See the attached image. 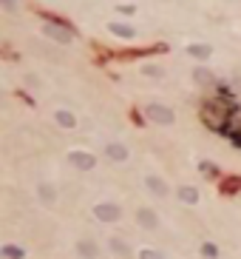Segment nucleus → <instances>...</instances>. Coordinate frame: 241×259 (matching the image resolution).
I'll return each instance as SVG.
<instances>
[{
    "instance_id": "nucleus-1",
    "label": "nucleus",
    "mask_w": 241,
    "mask_h": 259,
    "mask_svg": "<svg viewBox=\"0 0 241 259\" xmlns=\"http://www.w3.org/2000/svg\"><path fill=\"white\" fill-rule=\"evenodd\" d=\"M236 108L227 106L224 100H210V103H204L202 106V120H204V125L210 128V131H218V134H230V117Z\"/></svg>"
},
{
    "instance_id": "nucleus-2",
    "label": "nucleus",
    "mask_w": 241,
    "mask_h": 259,
    "mask_svg": "<svg viewBox=\"0 0 241 259\" xmlns=\"http://www.w3.org/2000/svg\"><path fill=\"white\" fill-rule=\"evenodd\" d=\"M145 117L156 125H173L176 123V111L164 103H148L145 106Z\"/></svg>"
},
{
    "instance_id": "nucleus-3",
    "label": "nucleus",
    "mask_w": 241,
    "mask_h": 259,
    "mask_svg": "<svg viewBox=\"0 0 241 259\" xmlns=\"http://www.w3.org/2000/svg\"><path fill=\"white\" fill-rule=\"evenodd\" d=\"M43 35L48 37V40H54V43H60V46H66V43L74 40V32H71L68 26L54 23V20H46V23H43Z\"/></svg>"
},
{
    "instance_id": "nucleus-4",
    "label": "nucleus",
    "mask_w": 241,
    "mask_h": 259,
    "mask_svg": "<svg viewBox=\"0 0 241 259\" xmlns=\"http://www.w3.org/2000/svg\"><path fill=\"white\" fill-rule=\"evenodd\" d=\"M68 165L77 171H91L96 165V157L91 151H82V148H74V151H68Z\"/></svg>"
},
{
    "instance_id": "nucleus-5",
    "label": "nucleus",
    "mask_w": 241,
    "mask_h": 259,
    "mask_svg": "<svg viewBox=\"0 0 241 259\" xmlns=\"http://www.w3.org/2000/svg\"><path fill=\"white\" fill-rule=\"evenodd\" d=\"M94 216L100 222H120L122 219V208L116 202H96L94 205Z\"/></svg>"
},
{
    "instance_id": "nucleus-6",
    "label": "nucleus",
    "mask_w": 241,
    "mask_h": 259,
    "mask_svg": "<svg viewBox=\"0 0 241 259\" xmlns=\"http://www.w3.org/2000/svg\"><path fill=\"white\" fill-rule=\"evenodd\" d=\"M145 188L154 194L156 199H168V197H170V188H168V182H164L159 174H148V177H145Z\"/></svg>"
},
{
    "instance_id": "nucleus-7",
    "label": "nucleus",
    "mask_w": 241,
    "mask_h": 259,
    "mask_svg": "<svg viewBox=\"0 0 241 259\" xmlns=\"http://www.w3.org/2000/svg\"><path fill=\"white\" fill-rule=\"evenodd\" d=\"M136 225L145 231H156L159 228V214L154 208H136Z\"/></svg>"
},
{
    "instance_id": "nucleus-8",
    "label": "nucleus",
    "mask_w": 241,
    "mask_h": 259,
    "mask_svg": "<svg viewBox=\"0 0 241 259\" xmlns=\"http://www.w3.org/2000/svg\"><path fill=\"white\" fill-rule=\"evenodd\" d=\"M54 123L60 125V128H66V131H74L77 128V114L71 108H57L54 111Z\"/></svg>"
},
{
    "instance_id": "nucleus-9",
    "label": "nucleus",
    "mask_w": 241,
    "mask_h": 259,
    "mask_svg": "<svg viewBox=\"0 0 241 259\" xmlns=\"http://www.w3.org/2000/svg\"><path fill=\"white\" fill-rule=\"evenodd\" d=\"M108 250H111L116 259H134V250H130V245L125 239H120V236H111L108 239Z\"/></svg>"
},
{
    "instance_id": "nucleus-10",
    "label": "nucleus",
    "mask_w": 241,
    "mask_h": 259,
    "mask_svg": "<svg viewBox=\"0 0 241 259\" xmlns=\"http://www.w3.org/2000/svg\"><path fill=\"white\" fill-rule=\"evenodd\" d=\"M105 157L111 162H125L130 157V151H128V145H122V143H108L105 145Z\"/></svg>"
},
{
    "instance_id": "nucleus-11",
    "label": "nucleus",
    "mask_w": 241,
    "mask_h": 259,
    "mask_svg": "<svg viewBox=\"0 0 241 259\" xmlns=\"http://www.w3.org/2000/svg\"><path fill=\"white\" fill-rule=\"evenodd\" d=\"M77 256L80 259H100V245L94 239H80L77 242Z\"/></svg>"
},
{
    "instance_id": "nucleus-12",
    "label": "nucleus",
    "mask_w": 241,
    "mask_h": 259,
    "mask_svg": "<svg viewBox=\"0 0 241 259\" xmlns=\"http://www.w3.org/2000/svg\"><path fill=\"white\" fill-rule=\"evenodd\" d=\"M37 199H40V205H54L57 202V188L52 182H40L37 185Z\"/></svg>"
},
{
    "instance_id": "nucleus-13",
    "label": "nucleus",
    "mask_w": 241,
    "mask_h": 259,
    "mask_svg": "<svg viewBox=\"0 0 241 259\" xmlns=\"http://www.w3.org/2000/svg\"><path fill=\"white\" fill-rule=\"evenodd\" d=\"M108 29H111V35L122 37V40H134L136 37V29L128 26V23H108Z\"/></svg>"
},
{
    "instance_id": "nucleus-14",
    "label": "nucleus",
    "mask_w": 241,
    "mask_h": 259,
    "mask_svg": "<svg viewBox=\"0 0 241 259\" xmlns=\"http://www.w3.org/2000/svg\"><path fill=\"white\" fill-rule=\"evenodd\" d=\"M176 194H179V199L184 202V205H196L198 202V188L196 185H179Z\"/></svg>"
},
{
    "instance_id": "nucleus-15",
    "label": "nucleus",
    "mask_w": 241,
    "mask_h": 259,
    "mask_svg": "<svg viewBox=\"0 0 241 259\" xmlns=\"http://www.w3.org/2000/svg\"><path fill=\"white\" fill-rule=\"evenodd\" d=\"M188 54H190V57H196V60H207V57L213 54V49H210L207 43H190Z\"/></svg>"
},
{
    "instance_id": "nucleus-16",
    "label": "nucleus",
    "mask_w": 241,
    "mask_h": 259,
    "mask_svg": "<svg viewBox=\"0 0 241 259\" xmlns=\"http://www.w3.org/2000/svg\"><path fill=\"white\" fill-rule=\"evenodd\" d=\"M0 256L3 259H23L26 256V250L18 248V245H3V248H0Z\"/></svg>"
},
{
    "instance_id": "nucleus-17",
    "label": "nucleus",
    "mask_w": 241,
    "mask_h": 259,
    "mask_svg": "<svg viewBox=\"0 0 241 259\" xmlns=\"http://www.w3.org/2000/svg\"><path fill=\"white\" fill-rule=\"evenodd\" d=\"M193 80H196L198 86H213L216 77H213L210 72H207V69H196V72H193Z\"/></svg>"
},
{
    "instance_id": "nucleus-18",
    "label": "nucleus",
    "mask_w": 241,
    "mask_h": 259,
    "mask_svg": "<svg viewBox=\"0 0 241 259\" xmlns=\"http://www.w3.org/2000/svg\"><path fill=\"white\" fill-rule=\"evenodd\" d=\"M202 256L204 259H218V248H216L213 242H204V245H202Z\"/></svg>"
},
{
    "instance_id": "nucleus-19",
    "label": "nucleus",
    "mask_w": 241,
    "mask_h": 259,
    "mask_svg": "<svg viewBox=\"0 0 241 259\" xmlns=\"http://www.w3.org/2000/svg\"><path fill=\"white\" fill-rule=\"evenodd\" d=\"M139 259H164V253H159L154 248H142L139 250Z\"/></svg>"
},
{
    "instance_id": "nucleus-20",
    "label": "nucleus",
    "mask_w": 241,
    "mask_h": 259,
    "mask_svg": "<svg viewBox=\"0 0 241 259\" xmlns=\"http://www.w3.org/2000/svg\"><path fill=\"white\" fill-rule=\"evenodd\" d=\"M142 74H148V77H164V72L159 66H142Z\"/></svg>"
},
{
    "instance_id": "nucleus-21",
    "label": "nucleus",
    "mask_w": 241,
    "mask_h": 259,
    "mask_svg": "<svg viewBox=\"0 0 241 259\" xmlns=\"http://www.w3.org/2000/svg\"><path fill=\"white\" fill-rule=\"evenodd\" d=\"M0 6L6 12H18V0H0Z\"/></svg>"
},
{
    "instance_id": "nucleus-22",
    "label": "nucleus",
    "mask_w": 241,
    "mask_h": 259,
    "mask_svg": "<svg viewBox=\"0 0 241 259\" xmlns=\"http://www.w3.org/2000/svg\"><path fill=\"white\" fill-rule=\"evenodd\" d=\"M230 137L236 140V145H241V128H230Z\"/></svg>"
},
{
    "instance_id": "nucleus-23",
    "label": "nucleus",
    "mask_w": 241,
    "mask_h": 259,
    "mask_svg": "<svg viewBox=\"0 0 241 259\" xmlns=\"http://www.w3.org/2000/svg\"><path fill=\"white\" fill-rule=\"evenodd\" d=\"M198 168H202V171H207V174H216V168H213V165H210V162H202Z\"/></svg>"
}]
</instances>
